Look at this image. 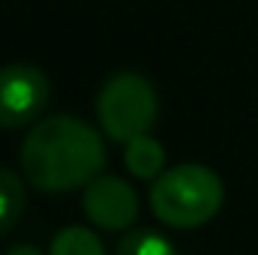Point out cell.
<instances>
[{
  "label": "cell",
  "instance_id": "cell-1",
  "mask_svg": "<svg viewBox=\"0 0 258 255\" xmlns=\"http://www.w3.org/2000/svg\"><path fill=\"white\" fill-rule=\"evenodd\" d=\"M21 171L39 192H72L96 180L108 162L96 129L72 114L36 120L21 144Z\"/></svg>",
  "mask_w": 258,
  "mask_h": 255
},
{
  "label": "cell",
  "instance_id": "cell-5",
  "mask_svg": "<svg viewBox=\"0 0 258 255\" xmlns=\"http://www.w3.org/2000/svg\"><path fill=\"white\" fill-rule=\"evenodd\" d=\"M81 207L84 216L102 231H126L141 210L135 189L114 174H99L96 180H90L81 195Z\"/></svg>",
  "mask_w": 258,
  "mask_h": 255
},
{
  "label": "cell",
  "instance_id": "cell-7",
  "mask_svg": "<svg viewBox=\"0 0 258 255\" xmlns=\"http://www.w3.org/2000/svg\"><path fill=\"white\" fill-rule=\"evenodd\" d=\"M24 207H27V189H24V180L3 168L0 165V237L9 234L21 216H24Z\"/></svg>",
  "mask_w": 258,
  "mask_h": 255
},
{
  "label": "cell",
  "instance_id": "cell-10",
  "mask_svg": "<svg viewBox=\"0 0 258 255\" xmlns=\"http://www.w3.org/2000/svg\"><path fill=\"white\" fill-rule=\"evenodd\" d=\"M3 255H42L36 246H30V243H15L12 249H6Z\"/></svg>",
  "mask_w": 258,
  "mask_h": 255
},
{
  "label": "cell",
  "instance_id": "cell-4",
  "mask_svg": "<svg viewBox=\"0 0 258 255\" xmlns=\"http://www.w3.org/2000/svg\"><path fill=\"white\" fill-rule=\"evenodd\" d=\"M51 84L39 66H0V129H21L45 111Z\"/></svg>",
  "mask_w": 258,
  "mask_h": 255
},
{
  "label": "cell",
  "instance_id": "cell-9",
  "mask_svg": "<svg viewBox=\"0 0 258 255\" xmlns=\"http://www.w3.org/2000/svg\"><path fill=\"white\" fill-rule=\"evenodd\" d=\"M114 255H180V252L165 234L150 231V228H135L117 243Z\"/></svg>",
  "mask_w": 258,
  "mask_h": 255
},
{
  "label": "cell",
  "instance_id": "cell-2",
  "mask_svg": "<svg viewBox=\"0 0 258 255\" xmlns=\"http://www.w3.org/2000/svg\"><path fill=\"white\" fill-rule=\"evenodd\" d=\"M225 201L222 180L207 165L183 162L165 168L150 189V210L171 228H198L210 222Z\"/></svg>",
  "mask_w": 258,
  "mask_h": 255
},
{
  "label": "cell",
  "instance_id": "cell-3",
  "mask_svg": "<svg viewBox=\"0 0 258 255\" xmlns=\"http://www.w3.org/2000/svg\"><path fill=\"white\" fill-rule=\"evenodd\" d=\"M159 114V99L153 84L138 72L111 75L96 99V117L108 138L129 144L132 138L150 135Z\"/></svg>",
  "mask_w": 258,
  "mask_h": 255
},
{
  "label": "cell",
  "instance_id": "cell-8",
  "mask_svg": "<svg viewBox=\"0 0 258 255\" xmlns=\"http://www.w3.org/2000/svg\"><path fill=\"white\" fill-rule=\"evenodd\" d=\"M48 255H105L102 240L84 225H66L54 234Z\"/></svg>",
  "mask_w": 258,
  "mask_h": 255
},
{
  "label": "cell",
  "instance_id": "cell-6",
  "mask_svg": "<svg viewBox=\"0 0 258 255\" xmlns=\"http://www.w3.org/2000/svg\"><path fill=\"white\" fill-rule=\"evenodd\" d=\"M123 165L138 180H156L165 171V150L153 135L132 138L126 144V150H123Z\"/></svg>",
  "mask_w": 258,
  "mask_h": 255
}]
</instances>
